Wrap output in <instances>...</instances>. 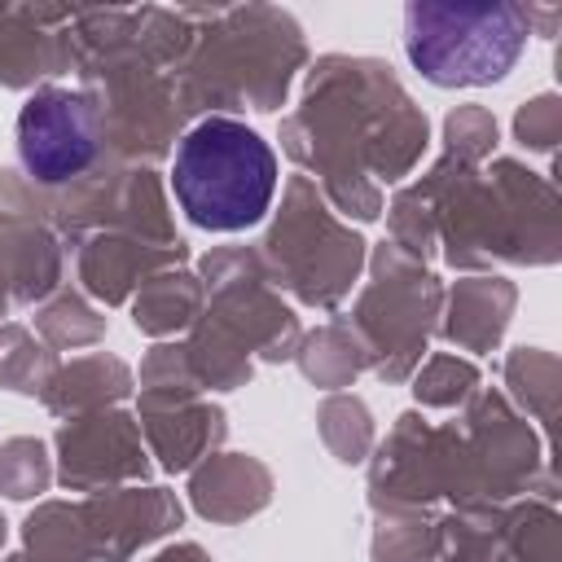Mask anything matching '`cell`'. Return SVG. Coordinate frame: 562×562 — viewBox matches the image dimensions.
Instances as JSON below:
<instances>
[{"label":"cell","mask_w":562,"mask_h":562,"mask_svg":"<svg viewBox=\"0 0 562 562\" xmlns=\"http://www.w3.org/2000/svg\"><path fill=\"white\" fill-rule=\"evenodd\" d=\"M277 140L347 224H373L386 206L382 184H404L426 158L430 119L391 61L325 53L307 61L299 105L281 114Z\"/></svg>","instance_id":"1"},{"label":"cell","mask_w":562,"mask_h":562,"mask_svg":"<svg viewBox=\"0 0 562 562\" xmlns=\"http://www.w3.org/2000/svg\"><path fill=\"white\" fill-rule=\"evenodd\" d=\"M413 184L435 211L439 259L452 272L553 268L562 259V198L522 158L465 167L439 154Z\"/></svg>","instance_id":"2"},{"label":"cell","mask_w":562,"mask_h":562,"mask_svg":"<svg viewBox=\"0 0 562 562\" xmlns=\"http://www.w3.org/2000/svg\"><path fill=\"white\" fill-rule=\"evenodd\" d=\"M307 70V35L281 4H220L189 61L171 75L184 123L237 119L241 110L277 114Z\"/></svg>","instance_id":"3"},{"label":"cell","mask_w":562,"mask_h":562,"mask_svg":"<svg viewBox=\"0 0 562 562\" xmlns=\"http://www.w3.org/2000/svg\"><path fill=\"white\" fill-rule=\"evenodd\" d=\"M277 149L246 119H198L171 154V193L202 233H246L277 202Z\"/></svg>","instance_id":"4"},{"label":"cell","mask_w":562,"mask_h":562,"mask_svg":"<svg viewBox=\"0 0 562 562\" xmlns=\"http://www.w3.org/2000/svg\"><path fill=\"white\" fill-rule=\"evenodd\" d=\"M272 285L299 307L338 312L364 277L369 241L347 224L307 176H285L281 202L268 211V228L255 241Z\"/></svg>","instance_id":"5"},{"label":"cell","mask_w":562,"mask_h":562,"mask_svg":"<svg viewBox=\"0 0 562 562\" xmlns=\"http://www.w3.org/2000/svg\"><path fill=\"white\" fill-rule=\"evenodd\" d=\"M518 0H408L404 57L435 88H492L527 53Z\"/></svg>","instance_id":"6"},{"label":"cell","mask_w":562,"mask_h":562,"mask_svg":"<svg viewBox=\"0 0 562 562\" xmlns=\"http://www.w3.org/2000/svg\"><path fill=\"white\" fill-rule=\"evenodd\" d=\"M364 272L369 277L360 281L347 321L369 351V373L386 386H404L430 351L443 307V277L386 237L369 246Z\"/></svg>","instance_id":"7"},{"label":"cell","mask_w":562,"mask_h":562,"mask_svg":"<svg viewBox=\"0 0 562 562\" xmlns=\"http://www.w3.org/2000/svg\"><path fill=\"white\" fill-rule=\"evenodd\" d=\"M369 509L400 514V509H435V505H470V474L457 422H426L417 408H404L386 439L369 452Z\"/></svg>","instance_id":"8"},{"label":"cell","mask_w":562,"mask_h":562,"mask_svg":"<svg viewBox=\"0 0 562 562\" xmlns=\"http://www.w3.org/2000/svg\"><path fill=\"white\" fill-rule=\"evenodd\" d=\"M470 505H505L518 496L558 501V479L549 470V443L540 430L505 400L501 386H479L457 413Z\"/></svg>","instance_id":"9"},{"label":"cell","mask_w":562,"mask_h":562,"mask_svg":"<svg viewBox=\"0 0 562 562\" xmlns=\"http://www.w3.org/2000/svg\"><path fill=\"white\" fill-rule=\"evenodd\" d=\"M206 290V316L250 351L255 364H285L299 351L303 321L272 285L255 246H211L193 263Z\"/></svg>","instance_id":"10"},{"label":"cell","mask_w":562,"mask_h":562,"mask_svg":"<svg viewBox=\"0 0 562 562\" xmlns=\"http://www.w3.org/2000/svg\"><path fill=\"white\" fill-rule=\"evenodd\" d=\"M48 228L66 246H79L92 233H132L154 246L180 241L162 171L158 167H123L110 158L101 167H92L83 180L48 193Z\"/></svg>","instance_id":"11"},{"label":"cell","mask_w":562,"mask_h":562,"mask_svg":"<svg viewBox=\"0 0 562 562\" xmlns=\"http://www.w3.org/2000/svg\"><path fill=\"white\" fill-rule=\"evenodd\" d=\"M13 140H18V171L44 193L75 184L105 162L101 119L83 88H61V83L35 88L18 110Z\"/></svg>","instance_id":"12"},{"label":"cell","mask_w":562,"mask_h":562,"mask_svg":"<svg viewBox=\"0 0 562 562\" xmlns=\"http://www.w3.org/2000/svg\"><path fill=\"white\" fill-rule=\"evenodd\" d=\"M48 448H53V474L66 492L92 496L127 483H149L154 474V457L140 439V422L123 404L57 422Z\"/></svg>","instance_id":"13"},{"label":"cell","mask_w":562,"mask_h":562,"mask_svg":"<svg viewBox=\"0 0 562 562\" xmlns=\"http://www.w3.org/2000/svg\"><path fill=\"white\" fill-rule=\"evenodd\" d=\"M92 562H132L184 522V501L162 483H127L79 501Z\"/></svg>","instance_id":"14"},{"label":"cell","mask_w":562,"mask_h":562,"mask_svg":"<svg viewBox=\"0 0 562 562\" xmlns=\"http://www.w3.org/2000/svg\"><path fill=\"white\" fill-rule=\"evenodd\" d=\"M79 4H0V88L35 92L75 70L70 18Z\"/></svg>","instance_id":"15"},{"label":"cell","mask_w":562,"mask_h":562,"mask_svg":"<svg viewBox=\"0 0 562 562\" xmlns=\"http://www.w3.org/2000/svg\"><path fill=\"white\" fill-rule=\"evenodd\" d=\"M180 263H189L184 237L171 246H154V241L132 237V233H92L75 246V281L101 312L132 303V294L149 277L180 268Z\"/></svg>","instance_id":"16"},{"label":"cell","mask_w":562,"mask_h":562,"mask_svg":"<svg viewBox=\"0 0 562 562\" xmlns=\"http://www.w3.org/2000/svg\"><path fill=\"white\" fill-rule=\"evenodd\" d=\"M514 312H518V285L505 272H461L457 281H443V307L435 334L465 356H487L505 342Z\"/></svg>","instance_id":"17"},{"label":"cell","mask_w":562,"mask_h":562,"mask_svg":"<svg viewBox=\"0 0 562 562\" xmlns=\"http://www.w3.org/2000/svg\"><path fill=\"white\" fill-rule=\"evenodd\" d=\"M272 492H277V479H272L268 461L255 452H237V448H220V452L202 457L184 483L193 514L215 527H237V522L263 514L272 505Z\"/></svg>","instance_id":"18"},{"label":"cell","mask_w":562,"mask_h":562,"mask_svg":"<svg viewBox=\"0 0 562 562\" xmlns=\"http://www.w3.org/2000/svg\"><path fill=\"white\" fill-rule=\"evenodd\" d=\"M140 439L162 474H189L202 457L220 452L228 439V413L224 404L198 395L184 404H158V408H136Z\"/></svg>","instance_id":"19"},{"label":"cell","mask_w":562,"mask_h":562,"mask_svg":"<svg viewBox=\"0 0 562 562\" xmlns=\"http://www.w3.org/2000/svg\"><path fill=\"white\" fill-rule=\"evenodd\" d=\"M127 395H136V373L123 356L114 351H88L75 360H61L53 378L40 391V404L53 417H83L101 408H119Z\"/></svg>","instance_id":"20"},{"label":"cell","mask_w":562,"mask_h":562,"mask_svg":"<svg viewBox=\"0 0 562 562\" xmlns=\"http://www.w3.org/2000/svg\"><path fill=\"white\" fill-rule=\"evenodd\" d=\"M0 277L13 307H40L66 281V241L48 224H18L0 233Z\"/></svg>","instance_id":"21"},{"label":"cell","mask_w":562,"mask_h":562,"mask_svg":"<svg viewBox=\"0 0 562 562\" xmlns=\"http://www.w3.org/2000/svg\"><path fill=\"white\" fill-rule=\"evenodd\" d=\"M132 325L136 334L162 342V338H176V334H189V325L202 316L206 307V290L198 281V272L189 263L180 268H167L158 277H149L136 294H132Z\"/></svg>","instance_id":"22"},{"label":"cell","mask_w":562,"mask_h":562,"mask_svg":"<svg viewBox=\"0 0 562 562\" xmlns=\"http://www.w3.org/2000/svg\"><path fill=\"white\" fill-rule=\"evenodd\" d=\"M220 4H136V31H132V44L136 53L158 66L162 75H176L189 53L198 48L202 31L215 22Z\"/></svg>","instance_id":"23"},{"label":"cell","mask_w":562,"mask_h":562,"mask_svg":"<svg viewBox=\"0 0 562 562\" xmlns=\"http://www.w3.org/2000/svg\"><path fill=\"white\" fill-rule=\"evenodd\" d=\"M501 391L505 400L544 430V439H553L558 426V395H562V364L549 347H509L501 360Z\"/></svg>","instance_id":"24"},{"label":"cell","mask_w":562,"mask_h":562,"mask_svg":"<svg viewBox=\"0 0 562 562\" xmlns=\"http://www.w3.org/2000/svg\"><path fill=\"white\" fill-rule=\"evenodd\" d=\"M294 364H299V373L312 386H321L329 395V391L356 386V378L369 373V351H364L360 334L351 329V321L347 316H334V321H325L316 329H303L299 351H294Z\"/></svg>","instance_id":"25"},{"label":"cell","mask_w":562,"mask_h":562,"mask_svg":"<svg viewBox=\"0 0 562 562\" xmlns=\"http://www.w3.org/2000/svg\"><path fill=\"white\" fill-rule=\"evenodd\" d=\"M180 342H184L189 369H193V378H198L202 391H241V386H250V378H255L250 351L237 347L206 312L189 325V334Z\"/></svg>","instance_id":"26"},{"label":"cell","mask_w":562,"mask_h":562,"mask_svg":"<svg viewBox=\"0 0 562 562\" xmlns=\"http://www.w3.org/2000/svg\"><path fill=\"white\" fill-rule=\"evenodd\" d=\"M31 321H35V338L48 351H83V347H97V342H105V329H110V316L83 290H70V285H61L57 294H48L35 307Z\"/></svg>","instance_id":"27"},{"label":"cell","mask_w":562,"mask_h":562,"mask_svg":"<svg viewBox=\"0 0 562 562\" xmlns=\"http://www.w3.org/2000/svg\"><path fill=\"white\" fill-rule=\"evenodd\" d=\"M22 553L31 562H92L79 501H35L22 518Z\"/></svg>","instance_id":"28"},{"label":"cell","mask_w":562,"mask_h":562,"mask_svg":"<svg viewBox=\"0 0 562 562\" xmlns=\"http://www.w3.org/2000/svg\"><path fill=\"white\" fill-rule=\"evenodd\" d=\"M316 435L338 465H364L378 443V422L356 391H329L316 404Z\"/></svg>","instance_id":"29"},{"label":"cell","mask_w":562,"mask_h":562,"mask_svg":"<svg viewBox=\"0 0 562 562\" xmlns=\"http://www.w3.org/2000/svg\"><path fill=\"white\" fill-rule=\"evenodd\" d=\"M505 505H457L439 514V558L435 562H509L501 536Z\"/></svg>","instance_id":"30"},{"label":"cell","mask_w":562,"mask_h":562,"mask_svg":"<svg viewBox=\"0 0 562 562\" xmlns=\"http://www.w3.org/2000/svg\"><path fill=\"white\" fill-rule=\"evenodd\" d=\"M439 558V509L373 514L369 562H435Z\"/></svg>","instance_id":"31"},{"label":"cell","mask_w":562,"mask_h":562,"mask_svg":"<svg viewBox=\"0 0 562 562\" xmlns=\"http://www.w3.org/2000/svg\"><path fill=\"white\" fill-rule=\"evenodd\" d=\"M206 395L189 369L184 342L162 338L140 356V373H136V408H158V404H184Z\"/></svg>","instance_id":"32"},{"label":"cell","mask_w":562,"mask_h":562,"mask_svg":"<svg viewBox=\"0 0 562 562\" xmlns=\"http://www.w3.org/2000/svg\"><path fill=\"white\" fill-rule=\"evenodd\" d=\"M57 364H61L57 351H48L35 338L31 325H18V321H4L0 325V391L40 400V391L53 378Z\"/></svg>","instance_id":"33"},{"label":"cell","mask_w":562,"mask_h":562,"mask_svg":"<svg viewBox=\"0 0 562 562\" xmlns=\"http://www.w3.org/2000/svg\"><path fill=\"white\" fill-rule=\"evenodd\" d=\"M479 386H483V373L461 351H430L408 378L417 408H461Z\"/></svg>","instance_id":"34"},{"label":"cell","mask_w":562,"mask_h":562,"mask_svg":"<svg viewBox=\"0 0 562 562\" xmlns=\"http://www.w3.org/2000/svg\"><path fill=\"white\" fill-rule=\"evenodd\" d=\"M57 483L53 448L40 435L0 439V496L4 501H40Z\"/></svg>","instance_id":"35"},{"label":"cell","mask_w":562,"mask_h":562,"mask_svg":"<svg viewBox=\"0 0 562 562\" xmlns=\"http://www.w3.org/2000/svg\"><path fill=\"white\" fill-rule=\"evenodd\" d=\"M386 211V241H395L404 255H413L417 263L439 259V233H435V211L426 202V193L408 180L391 193Z\"/></svg>","instance_id":"36"},{"label":"cell","mask_w":562,"mask_h":562,"mask_svg":"<svg viewBox=\"0 0 562 562\" xmlns=\"http://www.w3.org/2000/svg\"><path fill=\"white\" fill-rule=\"evenodd\" d=\"M439 140H443V154L465 162V167H483L487 158H496V145H501V123L487 105H452L443 114V127H439Z\"/></svg>","instance_id":"37"},{"label":"cell","mask_w":562,"mask_h":562,"mask_svg":"<svg viewBox=\"0 0 562 562\" xmlns=\"http://www.w3.org/2000/svg\"><path fill=\"white\" fill-rule=\"evenodd\" d=\"M514 140L527 154H553L562 140V97L558 92H536L514 110Z\"/></svg>","instance_id":"38"},{"label":"cell","mask_w":562,"mask_h":562,"mask_svg":"<svg viewBox=\"0 0 562 562\" xmlns=\"http://www.w3.org/2000/svg\"><path fill=\"white\" fill-rule=\"evenodd\" d=\"M18 224H48V193L35 189L18 167H0V233Z\"/></svg>","instance_id":"39"},{"label":"cell","mask_w":562,"mask_h":562,"mask_svg":"<svg viewBox=\"0 0 562 562\" xmlns=\"http://www.w3.org/2000/svg\"><path fill=\"white\" fill-rule=\"evenodd\" d=\"M522 13H527V31L540 35V40H553L558 26H562V9L558 4H522Z\"/></svg>","instance_id":"40"},{"label":"cell","mask_w":562,"mask_h":562,"mask_svg":"<svg viewBox=\"0 0 562 562\" xmlns=\"http://www.w3.org/2000/svg\"><path fill=\"white\" fill-rule=\"evenodd\" d=\"M145 562H211V553L198 540H171V544L154 549Z\"/></svg>","instance_id":"41"},{"label":"cell","mask_w":562,"mask_h":562,"mask_svg":"<svg viewBox=\"0 0 562 562\" xmlns=\"http://www.w3.org/2000/svg\"><path fill=\"white\" fill-rule=\"evenodd\" d=\"M13 312V294H9V281L0 277V325H4V316Z\"/></svg>","instance_id":"42"},{"label":"cell","mask_w":562,"mask_h":562,"mask_svg":"<svg viewBox=\"0 0 562 562\" xmlns=\"http://www.w3.org/2000/svg\"><path fill=\"white\" fill-rule=\"evenodd\" d=\"M0 562H31V558H26V553H22V549H18V553H4V558H0Z\"/></svg>","instance_id":"43"},{"label":"cell","mask_w":562,"mask_h":562,"mask_svg":"<svg viewBox=\"0 0 562 562\" xmlns=\"http://www.w3.org/2000/svg\"><path fill=\"white\" fill-rule=\"evenodd\" d=\"M4 540H9V522H4V514H0V549H4Z\"/></svg>","instance_id":"44"},{"label":"cell","mask_w":562,"mask_h":562,"mask_svg":"<svg viewBox=\"0 0 562 562\" xmlns=\"http://www.w3.org/2000/svg\"><path fill=\"white\" fill-rule=\"evenodd\" d=\"M0 4H4V0H0Z\"/></svg>","instance_id":"45"}]
</instances>
